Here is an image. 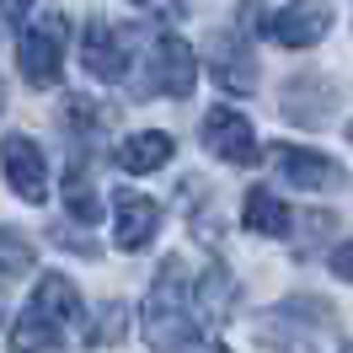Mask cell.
I'll return each mask as SVG.
<instances>
[{
  "mask_svg": "<svg viewBox=\"0 0 353 353\" xmlns=\"http://www.w3.org/2000/svg\"><path fill=\"white\" fill-rule=\"evenodd\" d=\"M145 343L150 353H225L214 337H203L193 316V289L182 273V257H166L145 300Z\"/></svg>",
  "mask_w": 353,
  "mask_h": 353,
  "instance_id": "obj_1",
  "label": "cell"
},
{
  "mask_svg": "<svg viewBox=\"0 0 353 353\" xmlns=\"http://www.w3.org/2000/svg\"><path fill=\"white\" fill-rule=\"evenodd\" d=\"M65 43H70V22L59 11H43L38 22L17 38V70H22L27 86H54L59 70H65Z\"/></svg>",
  "mask_w": 353,
  "mask_h": 353,
  "instance_id": "obj_2",
  "label": "cell"
},
{
  "mask_svg": "<svg viewBox=\"0 0 353 353\" xmlns=\"http://www.w3.org/2000/svg\"><path fill=\"white\" fill-rule=\"evenodd\" d=\"M129 54H134V32L91 17L86 32H81V65H86L91 81H123L129 75Z\"/></svg>",
  "mask_w": 353,
  "mask_h": 353,
  "instance_id": "obj_3",
  "label": "cell"
},
{
  "mask_svg": "<svg viewBox=\"0 0 353 353\" xmlns=\"http://www.w3.org/2000/svg\"><path fill=\"white\" fill-rule=\"evenodd\" d=\"M203 150L230 161V166H252L257 161V129H252V118L236 108H209L203 112Z\"/></svg>",
  "mask_w": 353,
  "mask_h": 353,
  "instance_id": "obj_4",
  "label": "cell"
},
{
  "mask_svg": "<svg viewBox=\"0 0 353 353\" xmlns=\"http://www.w3.org/2000/svg\"><path fill=\"white\" fill-rule=\"evenodd\" d=\"M145 75H150V86H161L166 97H193V86H199V59H193L188 38H176V32H161V38L150 43Z\"/></svg>",
  "mask_w": 353,
  "mask_h": 353,
  "instance_id": "obj_5",
  "label": "cell"
},
{
  "mask_svg": "<svg viewBox=\"0 0 353 353\" xmlns=\"http://www.w3.org/2000/svg\"><path fill=\"white\" fill-rule=\"evenodd\" d=\"M0 166H6V188H11L22 203H43L48 199V161L27 134H6Z\"/></svg>",
  "mask_w": 353,
  "mask_h": 353,
  "instance_id": "obj_6",
  "label": "cell"
},
{
  "mask_svg": "<svg viewBox=\"0 0 353 353\" xmlns=\"http://www.w3.org/2000/svg\"><path fill=\"white\" fill-rule=\"evenodd\" d=\"M327 27H332V11L321 0H289V6H279V11L268 17L263 32L279 48H310V43L327 38Z\"/></svg>",
  "mask_w": 353,
  "mask_h": 353,
  "instance_id": "obj_7",
  "label": "cell"
},
{
  "mask_svg": "<svg viewBox=\"0 0 353 353\" xmlns=\"http://www.w3.org/2000/svg\"><path fill=\"white\" fill-rule=\"evenodd\" d=\"M155 230H161V203L134 193V188H118L112 193V241L123 252H139L155 241Z\"/></svg>",
  "mask_w": 353,
  "mask_h": 353,
  "instance_id": "obj_8",
  "label": "cell"
},
{
  "mask_svg": "<svg viewBox=\"0 0 353 353\" xmlns=\"http://www.w3.org/2000/svg\"><path fill=\"white\" fill-rule=\"evenodd\" d=\"M273 172L284 176L289 188H310V193L343 182V166L321 150H305V145H273Z\"/></svg>",
  "mask_w": 353,
  "mask_h": 353,
  "instance_id": "obj_9",
  "label": "cell"
},
{
  "mask_svg": "<svg viewBox=\"0 0 353 353\" xmlns=\"http://www.w3.org/2000/svg\"><path fill=\"white\" fill-rule=\"evenodd\" d=\"M209 75L220 81L225 91H236V97H252L257 91V59H252V48L241 38H214L209 43Z\"/></svg>",
  "mask_w": 353,
  "mask_h": 353,
  "instance_id": "obj_10",
  "label": "cell"
},
{
  "mask_svg": "<svg viewBox=\"0 0 353 353\" xmlns=\"http://www.w3.org/2000/svg\"><path fill=\"white\" fill-rule=\"evenodd\" d=\"M32 310L65 332V327H75V321H81V289L70 284L65 273H43V279H38V289H32Z\"/></svg>",
  "mask_w": 353,
  "mask_h": 353,
  "instance_id": "obj_11",
  "label": "cell"
},
{
  "mask_svg": "<svg viewBox=\"0 0 353 353\" xmlns=\"http://www.w3.org/2000/svg\"><path fill=\"white\" fill-rule=\"evenodd\" d=\"M241 225L252 236H279L284 241L289 230H294V214L284 209V199H273V188H252L241 203Z\"/></svg>",
  "mask_w": 353,
  "mask_h": 353,
  "instance_id": "obj_12",
  "label": "cell"
},
{
  "mask_svg": "<svg viewBox=\"0 0 353 353\" xmlns=\"http://www.w3.org/2000/svg\"><path fill=\"white\" fill-rule=\"evenodd\" d=\"M172 134H161V129H145V134H134V139H123L118 150H112V161L123 166V172H161L166 161H172Z\"/></svg>",
  "mask_w": 353,
  "mask_h": 353,
  "instance_id": "obj_13",
  "label": "cell"
},
{
  "mask_svg": "<svg viewBox=\"0 0 353 353\" xmlns=\"http://www.w3.org/2000/svg\"><path fill=\"white\" fill-rule=\"evenodd\" d=\"M59 343H65V332L54 327V321H43L32 305H27L22 316H17V327H11V348L17 353H54Z\"/></svg>",
  "mask_w": 353,
  "mask_h": 353,
  "instance_id": "obj_14",
  "label": "cell"
},
{
  "mask_svg": "<svg viewBox=\"0 0 353 353\" xmlns=\"http://www.w3.org/2000/svg\"><path fill=\"white\" fill-rule=\"evenodd\" d=\"M193 300H199V316L203 321H225L230 316V300H236V284H230V273L225 268H209L193 289Z\"/></svg>",
  "mask_w": 353,
  "mask_h": 353,
  "instance_id": "obj_15",
  "label": "cell"
},
{
  "mask_svg": "<svg viewBox=\"0 0 353 353\" xmlns=\"http://www.w3.org/2000/svg\"><path fill=\"white\" fill-rule=\"evenodd\" d=\"M38 268V252L27 241L22 230H11V225H0V279H27Z\"/></svg>",
  "mask_w": 353,
  "mask_h": 353,
  "instance_id": "obj_16",
  "label": "cell"
},
{
  "mask_svg": "<svg viewBox=\"0 0 353 353\" xmlns=\"http://www.w3.org/2000/svg\"><path fill=\"white\" fill-rule=\"evenodd\" d=\"M123 332H129V305H123V300H108L102 316L91 321L86 343H91V348H112V343H123Z\"/></svg>",
  "mask_w": 353,
  "mask_h": 353,
  "instance_id": "obj_17",
  "label": "cell"
},
{
  "mask_svg": "<svg viewBox=\"0 0 353 353\" xmlns=\"http://www.w3.org/2000/svg\"><path fill=\"white\" fill-rule=\"evenodd\" d=\"M65 203H70V214H75L81 225L102 220V199L86 188V176H81V172H70V182H65Z\"/></svg>",
  "mask_w": 353,
  "mask_h": 353,
  "instance_id": "obj_18",
  "label": "cell"
},
{
  "mask_svg": "<svg viewBox=\"0 0 353 353\" xmlns=\"http://www.w3.org/2000/svg\"><path fill=\"white\" fill-rule=\"evenodd\" d=\"M65 129L75 134V139H86L91 129H102V112L91 108L86 97H65Z\"/></svg>",
  "mask_w": 353,
  "mask_h": 353,
  "instance_id": "obj_19",
  "label": "cell"
},
{
  "mask_svg": "<svg viewBox=\"0 0 353 353\" xmlns=\"http://www.w3.org/2000/svg\"><path fill=\"white\" fill-rule=\"evenodd\" d=\"M38 11V0H0V38H17V27Z\"/></svg>",
  "mask_w": 353,
  "mask_h": 353,
  "instance_id": "obj_20",
  "label": "cell"
},
{
  "mask_svg": "<svg viewBox=\"0 0 353 353\" xmlns=\"http://www.w3.org/2000/svg\"><path fill=\"white\" fill-rule=\"evenodd\" d=\"M332 273H337V279H348V246H337V252H332Z\"/></svg>",
  "mask_w": 353,
  "mask_h": 353,
  "instance_id": "obj_21",
  "label": "cell"
},
{
  "mask_svg": "<svg viewBox=\"0 0 353 353\" xmlns=\"http://www.w3.org/2000/svg\"><path fill=\"white\" fill-rule=\"evenodd\" d=\"M0 316H6V300H0Z\"/></svg>",
  "mask_w": 353,
  "mask_h": 353,
  "instance_id": "obj_22",
  "label": "cell"
},
{
  "mask_svg": "<svg viewBox=\"0 0 353 353\" xmlns=\"http://www.w3.org/2000/svg\"><path fill=\"white\" fill-rule=\"evenodd\" d=\"M134 6H145V0H134Z\"/></svg>",
  "mask_w": 353,
  "mask_h": 353,
  "instance_id": "obj_23",
  "label": "cell"
}]
</instances>
